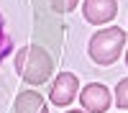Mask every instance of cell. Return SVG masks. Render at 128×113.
Returning <instances> with one entry per match:
<instances>
[{"label":"cell","mask_w":128,"mask_h":113,"mask_svg":"<svg viewBox=\"0 0 128 113\" xmlns=\"http://www.w3.org/2000/svg\"><path fill=\"white\" fill-rule=\"evenodd\" d=\"M126 64H128V51H126Z\"/></svg>","instance_id":"cell-10"},{"label":"cell","mask_w":128,"mask_h":113,"mask_svg":"<svg viewBox=\"0 0 128 113\" xmlns=\"http://www.w3.org/2000/svg\"><path fill=\"white\" fill-rule=\"evenodd\" d=\"M51 69H54V62H51L49 51L44 46L28 44V46L16 51V72L28 82V85H41V82H46L51 77Z\"/></svg>","instance_id":"cell-1"},{"label":"cell","mask_w":128,"mask_h":113,"mask_svg":"<svg viewBox=\"0 0 128 113\" xmlns=\"http://www.w3.org/2000/svg\"><path fill=\"white\" fill-rule=\"evenodd\" d=\"M115 105L128 110V77H123L118 85H115Z\"/></svg>","instance_id":"cell-7"},{"label":"cell","mask_w":128,"mask_h":113,"mask_svg":"<svg viewBox=\"0 0 128 113\" xmlns=\"http://www.w3.org/2000/svg\"><path fill=\"white\" fill-rule=\"evenodd\" d=\"M77 90H80L77 75H72V72H59L56 80L51 82L49 100L54 103V105H69V103L77 98Z\"/></svg>","instance_id":"cell-3"},{"label":"cell","mask_w":128,"mask_h":113,"mask_svg":"<svg viewBox=\"0 0 128 113\" xmlns=\"http://www.w3.org/2000/svg\"><path fill=\"white\" fill-rule=\"evenodd\" d=\"M80 103L87 113H105L110 108V90L100 82H90L80 92Z\"/></svg>","instance_id":"cell-4"},{"label":"cell","mask_w":128,"mask_h":113,"mask_svg":"<svg viewBox=\"0 0 128 113\" xmlns=\"http://www.w3.org/2000/svg\"><path fill=\"white\" fill-rule=\"evenodd\" d=\"M82 13L87 18V23L102 26V23H108V21H113L118 16V3L115 0H84Z\"/></svg>","instance_id":"cell-5"},{"label":"cell","mask_w":128,"mask_h":113,"mask_svg":"<svg viewBox=\"0 0 128 113\" xmlns=\"http://www.w3.org/2000/svg\"><path fill=\"white\" fill-rule=\"evenodd\" d=\"M16 113H46V103L36 90H23L16 95Z\"/></svg>","instance_id":"cell-6"},{"label":"cell","mask_w":128,"mask_h":113,"mask_svg":"<svg viewBox=\"0 0 128 113\" xmlns=\"http://www.w3.org/2000/svg\"><path fill=\"white\" fill-rule=\"evenodd\" d=\"M123 46H126V31L118 26H110V28H100L90 39L87 51H90L92 62H98V64H113L120 57Z\"/></svg>","instance_id":"cell-2"},{"label":"cell","mask_w":128,"mask_h":113,"mask_svg":"<svg viewBox=\"0 0 128 113\" xmlns=\"http://www.w3.org/2000/svg\"><path fill=\"white\" fill-rule=\"evenodd\" d=\"M69 113H84V110H69Z\"/></svg>","instance_id":"cell-9"},{"label":"cell","mask_w":128,"mask_h":113,"mask_svg":"<svg viewBox=\"0 0 128 113\" xmlns=\"http://www.w3.org/2000/svg\"><path fill=\"white\" fill-rule=\"evenodd\" d=\"M80 0H51V8L56 10V13H69V10L77 8Z\"/></svg>","instance_id":"cell-8"}]
</instances>
